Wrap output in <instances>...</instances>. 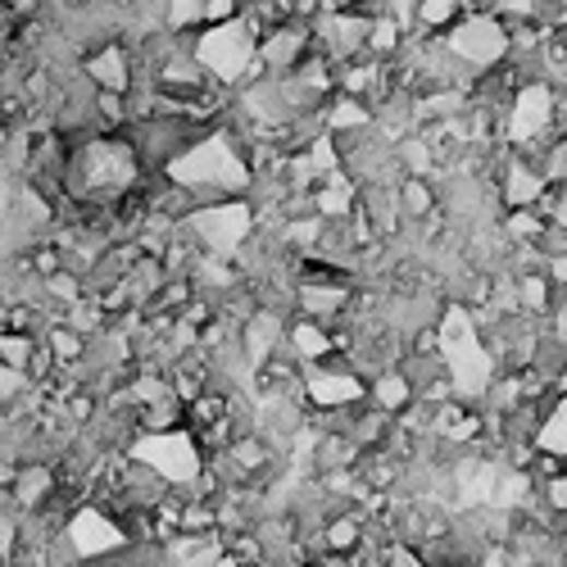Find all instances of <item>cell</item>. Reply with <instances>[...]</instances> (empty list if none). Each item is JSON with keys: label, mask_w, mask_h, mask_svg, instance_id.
Returning <instances> with one entry per match:
<instances>
[{"label": "cell", "mask_w": 567, "mask_h": 567, "mask_svg": "<svg viewBox=\"0 0 567 567\" xmlns=\"http://www.w3.org/2000/svg\"><path fill=\"white\" fill-rule=\"evenodd\" d=\"M182 427H187V404H177L173 395L137 409V432L141 436H182Z\"/></svg>", "instance_id": "cell-7"}, {"label": "cell", "mask_w": 567, "mask_h": 567, "mask_svg": "<svg viewBox=\"0 0 567 567\" xmlns=\"http://www.w3.org/2000/svg\"><path fill=\"white\" fill-rule=\"evenodd\" d=\"M55 486H59V476H55V463H42V459H33V463H19V476H14V513H37L42 504L55 495Z\"/></svg>", "instance_id": "cell-5"}, {"label": "cell", "mask_w": 567, "mask_h": 567, "mask_svg": "<svg viewBox=\"0 0 567 567\" xmlns=\"http://www.w3.org/2000/svg\"><path fill=\"white\" fill-rule=\"evenodd\" d=\"M395 204H400L404 227H423L427 218L445 214V209H440V182H436V177H400V182H395Z\"/></svg>", "instance_id": "cell-3"}, {"label": "cell", "mask_w": 567, "mask_h": 567, "mask_svg": "<svg viewBox=\"0 0 567 567\" xmlns=\"http://www.w3.org/2000/svg\"><path fill=\"white\" fill-rule=\"evenodd\" d=\"M541 177L545 187H567V132L541 141Z\"/></svg>", "instance_id": "cell-10"}, {"label": "cell", "mask_w": 567, "mask_h": 567, "mask_svg": "<svg viewBox=\"0 0 567 567\" xmlns=\"http://www.w3.org/2000/svg\"><path fill=\"white\" fill-rule=\"evenodd\" d=\"M282 336H286V314H282V309L259 305V309L241 322V350H246L250 364H263L268 354L282 345Z\"/></svg>", "instance_id": "cell-4"}, {"label": "cell", "mask_w": 567, "mask_h": 567, "mask_svg": "<svg viewBox=\"0 0 567 567\" xmlns=\"http://www.w3.org/2000/svg\"><path fill=\"white\" fill-rule=\"evenodd\" d=\"M314 567H354V563H350L345 554H322V558L314 563Z\"/></svg>", "instance_id": "cell-14"}, {"label": "cell", "mask_w": 567, "mask_h": 567, "mask_svg": "<svg viewBox=\"0 0 567 567\" xmlns=\"http://www.w3.org/2000/svg\"><path fill=\"white\" fill-rule=\"evenodd\" d=\"M282 345L300 359L305 368H322V364H332L336 354H332V327H322L305 314H286V336Z\"/></svg>", "instance_id": "cell-2"}, {"label": "cell", "mask_w": 567, "mask_h": 567, "mask_svg": "<svg viewBox=\"0 0 567 567\" xmlns=\"http://www.w3.org/2000/svg\"><path fill=\"white\" fill-rule=\"evenodd\" d=\"M545 277L558 295H567V250H545Z\"/></svg>", "instance_id": "cell-12"}, {"label": "cell", "mask_w": 567, "mask_h": 567, "mask_svg": "<svg viewBox=\"0 0 567 567\" xmlns=\"http://www.w3.org/2000/svg\"><path fill=\"white\" fill-rule=\"evenodd\" d=\"M364 391H368V404H373V409L391 413V417H400V413L417 400V391H413V381L404 377V368H386V373L368 377Z\"/></svg>", "instance_id": "cell-6"}, {"label": "cell", "mask_w": 567, "mask_h": 567, "mask_svg": "<svg viewBox=\"0 0 567 567\" xmlns=\"http://www.w3.org/2000/svg\"><path fill=\"white\" fill-rule=\"evenodd\" d=\"M286 567H314V563H300V558H295V563H286Z\"/></svg>", "instance_id": "cell-16"}, {"label": "cell", "mask_w": 567, "mask_h": 567, "mask_svg": "<svg viewBox=\"0 0 567 567\" xmlns=\"http://www.w3.org/2000/svg\"><path fill=\"white\" fill-rule=\"evenodd\" d=\"M42 341L50 345V354L59 364H86V350H92V341H86L82 332H73V327L59 318V322H50L46 332H42Z\"/></svg>", "instance_id": "cell-9"}, {"label": "cell", "mask_w": 567, "mask_h": 567, "mask_svg": "<svg viewBox=\"0 0 567 567\" xmlns=\"http://www.w3.org/2000/svg\"><path fill=\"white\" fill-rule=\"evenodd\" d=\"M518 314L527 318H545L554 305H558V291L554 282L545 277V268H535V273H518Z\"/></svg>", "instance_id": "cell-8"}, {"label": "cell", "mask_w": 567, "mask_h": 567, "mask_svg": "<svg viewBox=\"0 0 567 567\" xmlns=\"http://www.w3.org/2000/svg\"><path fill=\"white\" fill-rule=\"evenodd\" d=\"M255 567H277V563H255Z\"/></svg>", "instance_id": "cell-17"}, {"label": "cell", "mask_w": 567, "mask_h": 567, "mask_svg": "<svg viewBox=\"0 0 567 567\" xmlns=\"http://www.w3.org/2000/svg\"><path fill=\"white\" fill-rule=\"evenodd\" d=\"M78 69L86 73V82L101 86V92H132V82H137V64H132V50L128 42L118 37V42H105V46H92L82 59H78Z\"/></svg>", "instance_id": "cell-1"}, {"label": "cell", "mask_w": 567, "mask_h": 567, "mask_svg": "<svg viewBox=\"0 0 567 567\" xmlns=\"http://www.w3.org/2000/svg\"><path fill=\"white\" fill-rule=\"evenodd\" d=\"M177 535H218V504L214 499H187L182 504V531Z\"/></svg>", "instance_id": "cell-11"}, {"label": "cell", "mask_w": 567, "mask_h": 567, "mask_svg": "<svg viewBox=\"0 0 567 567\" xmlns=\"http://www.w3.org/2000/svg\"><path fill=\"white\" fill-rule=\"evenodd\" d=\"M14 137H19V128L10 123L5 114H0V160H10V151H14Z\"/></svg>", "instance_id": "cell-13"}, {"label": "cell", "mask_w": 567, "mask_h": 567, "mask_svg": "<svg viewBox=\"0 0 567 567\" xmlns=\"http://www.w3.org/2000/svg\"><path fill=\"white\" fill-rule=\"evenodd\" d=\"M427 567H472V558H436V563H427Z\"/></svg>", "instance_id": "cell-15"}, {"label": "cell", "mask_w": 567, "mask_h": 567, "mask_svg": "<svg viewBox=\"0 0 567 567\" xmlns=\"http://www.w3.org/2000/svg\"><path fill=\"white\" fill-rule=\"evenodd\" d=\"M241 5H259V0H241Z\"/></svg>", "instance_id": "cell-18"}]
</instances>
